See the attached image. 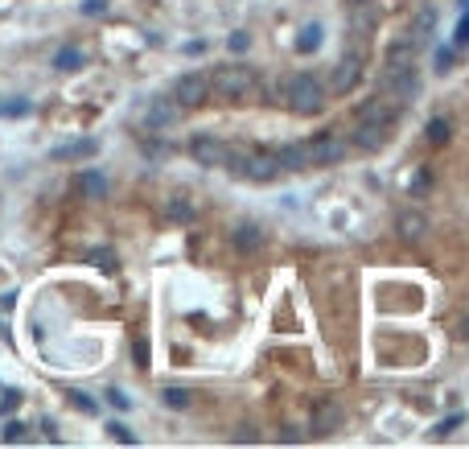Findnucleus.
Here are the masks:
<instances>
[{"label":"nucleus","instance_id":"1","mask_svg":"<svg viewBox=\"0 0 469 449\" xmlns=\"http://www.w3.org/2000/svg\"><path fill=\"white\" fill-rule=\"evenodd\" d=\"M284 95H288V107H293L297 116H317V111L325 107V87H321L313 74H297Z\"/></svg>","mask_w":469,"mask_h":449},{"label":"nucleus","instance_id":"2","mask_svg":"<svg viewBox=\"0 0 469 449\" xmlns=\"http://www.w3.org/2000/svg\"><path fill=\"white\" fill-rule=\"evenodd\" d=\"M210 78V91L218 95V99H243L251 87H255V74L247 70V66H218L214 74H206Z\"/></svg>","mask_w":469,"mask_h":449},{"label":"nucleus","instance_id":"3","mask_svg":"<svg viewBox=\"0 0 469 449\" xmlns=\"http://www.w3.org/2000/svg\"><path fill=\"white\" fill-rule=\"evenodd\" d=\"M173 99H177L181 107H202V103L210 99V78H206L202 70L177 74V83H173Z\"/></svg>","mask_w":469,"mask_h":449},{"label":"nucleus","instance_id":"4","mask_svg":"<svg viewBox=\"0 0 469 449\" xmlns=\"http://www.w3.org/2000/svg\"><path fill=\"white\" fill-rule=\"evenodd\" d=\"M181 103L173 99V95H152L148 103H144V124H148V132H161V128H173L177 120H181Z\"/></svg>","mask_w":469,"mask_h":449},{"label":"nucleus","instance_id":"5","mask_svg":"<svg viewBox=\"0 0 469 449\" xmlns=\"http://www.w3.org/2000/svg\"><path fill=\"white\" fill-rule=\"evenodd\" d=\"M190 157H194L202 169H214V165L227 161V140H218L214 132H198V136L190 140Z\"/></svg>","mask_w":469,"mask_h":449},{"label":"nucleus","instance_id":"6","mask_svg":"<svg viewBox=\"0 0 469 449\" xmlns=\"http://www.w3.org/2000/svg\"><path fill=\"white\" fill-rule=\"evenodd\" d=\"M276 173H280L276 153H272V149H251V153H247V161H243V173H239V177H247V182H260V186H264V182H272Z\"/></svg>","mask_w":469,"mask_h":449},{"label":"nucleus","instance_id":"7","mask_svg":"<svg viewBox=\"0 0 469 449\" xmlns=\"http://www.w3.org/2000/svg\"><path fill=\"white\" fill-rule=\"evenodd\" d=\"M396 116H400V103H391V99H387V95H379V91H375V95L358 107V120H363V124H379V128H391V124H396Z\"/></svg>","mask_w":469,"mask_h":449},{"label":"nucleus","instance_id":"8","mask_svg":"<svg viewBox=\"0 0 469 449\" xmlns=\"http://www.w3.org/2000/svg\"><path fill=\"white\" fill-rule=\"evenodd\" d=\"M309 157H313V165H338V161H346V140L338 132H321L317 140H309Z\"/></svg>","mask_w":469,"mask_h":449},{"label":"nucleus","instance_id":"9","mask_svg":"<svg viewBox=\"0 0 469 449\" xmlns=\"http://www.w3.org/2000/svg\"><path fill=\"white\" fill-rule=\"evenodd\" d=\"M338 425H342V404H338V400H317L313 413H309V429H313L317 437H330Z\"/></svg>","mask_w":469,"mask_h":449},{"label":"nucleus","instance_id":"10","mask_svg":"<svg viewBox=\"0 0 469 449\" xmlns=\"http://www.w3.org/2000/svg\"><path fill=\"white\" fill-rule=\"evenodd\" d=\"M358 78H363V58H358V54H342V62L334 66V83H330V87H334L338 95H346V91L358 87Z\"/></svg>","mask_w":469,"mask_h":449},{"label":"nucleus","instance_id":"11","mask_svg":"<svg viewBox=\"0 0 469 449\" xmlns=\"http://www.w3.org/2000/svg\"><path fill=\"white\" fill-rule=\"evenodd\" d=\"M276 161H280V169H293V173L309 169V165H313V157H309V140H297V144H280V149H276Z\"/></svg>","mask_w":469,"mask_h":449},{"label":"nucleus","instance_id":"12","mask_svg":"<svg viewBox=\"0 0 469 449\" xmlns=\"http://www.w3.org/2000/svg\"><path fill=\"white\" fill-rule=\"evenodd\" d=\"M396 231L404 235V239H424L428 235V215L424 210H400V219H396Z\"/></svg>","mask_w":469,"mask_h":449},{"label":"nucleus","instance_id":"13","mask_svg":"<svg viewBox=\"0 0 469 449\" xmlns=\"http://www.w3.org/2000/svg\"><path fill=\"white\" fill-rule=\"evenodd\" d=\"M387 132H391V128H379V124H363V120H358V128H354V144L367 149V153H379V149L387 144Z\"/></svg>","mask_w":469,"mask_h":449},{"label":"nucleus","instance_id":"14","mask_svg":"<svg viewBox=\"0 0 469 449\" xmlns=\"http://www.w3.org/2000/svg\"><path fill=\"white\" fill-rule=\"evenodd\" d=\"M95 153H99V140H91V136H87V140H70V144H58L49 157H54V161H82V157H95Z\"/></svg>","mask_w":469,"mask_h":449},{"label":"nucleus","instance_id":"15","mask_svg":"<svg viewBox=\"0 0 469 449\" xmlns=\"http://www.w3.org/2000/svg\"><path fill=\"white\" fill-rule=\"evenodd\" d=\"M350 25H354V33H358V37H367V33L379 25V8H375L371 0H358V4H354V12H350Z\"/></svg>","mask_w":469,"mask_h":449},{"label":"nucleus","instance_id":"16","mask_svg":"<svg viewBox=\"0 0 469 449\" xmlns=\"http://www.w3.org/2000/svg\"><path fill=\"white\" fill-rule=\"evenodd\" d=\"M231 239H235L239 252H260V248H264V227H260V223H239Z\"/></svg>","mask_w":469,"mask_h":449},{"label":"nucleus","instance_id":"17","mask_svg":"<svg viewBox=\"0 0 469 449\" xmlns=\"http://www.w3.org/2000/svg\"><path fill=\"white\" fill-rule=\"evenodd\" d=\"M433 29H437V12H433V8H420L416 21H412V29H408V37H412L416 45H428V41H433Z\"/></svg>","mask_w":469,"mask_h":449},{"label":"nucleus","instance_id":"18","mask_svg":"<svg viewBox=\"0 0 469 449\" xmlns=\"http://www.w3.org/2000/svg\"><path fill=\"white\" fill-rule=\"evenodd\" d=\"M78 194L82 198H107V177L99 169H82L78 173Z\"/></svg>","mask_w":469,"mask_h":449},{"label":"nucleus","instance_id":"19","mask_svg":"<svg viewBox=\"0 0 469 449\" xmlns=\"http://www.w3.org/2000/svg\"><path fill=\"white\" fill-rule=\"evenodd\" d=\"M78 66H87V54H82L78 45H62V50L54 54V70L70 74V70H78Z\"/></svg>","mask_w":469,"mask_h":449},{"label":"nucleus","instance_id":"20","mask_svg":"<svg viewBox=\"0 0 469 449\" xmlns=\"http://www.w3.org/2000/svg\"><path fill=\"white\" fill-rule=\"evenodd\" d=\"M293 45H297V54H313V50L321 45V25H305Z\"/></svg>","mask_w":469,"mask_h":449},{"label":"nucleus","instance_id":"21","mask_svg":"<svg viewBox=\"0 0 469 449\" xmlns=\"http://www.w3.org/2000/svg\"><path fill=\"white\" fill-rule=\"evenodd\" d=\"M449 136H453L449 120H445V116H433V120H428V144L441 149V144H449Z\"/></svg>","mask_w":469,"mask_h":449},{"label":"nucleus","instance_id":"22","mask_svg":"<svg viewBox=\"0 0 469 449\" xmlns=\"http://www.w3.org/2000/svg\"><path fill=\"white\" fill-rule=\"evenodd\" d=\"M161 404L181 413V408H190V404H194V396H190L185 388H165V392H161Z\"/></svg>","mask_w":469,"mask_h":449},{"label":"nucleus","instance_id":"23","mask_svg":"<svg viewBox=\"0 0 469 449\" xmlns=\"http://www.w3.org/2000/svg\"><path fill=\"white\" fill-rule=\"evenodd\" d=\"M29 111H33L29 99H4V103H0V120H25Z\"/></svg>","mask_w":469,"mask_h":449},{"label":"nucleus","instance_id":"24","mask_svg":"<svg viewBox=\"0 0 469 449\" xmlns=\"http://www.w3.org/2000/svg\"><path fill=\"white\" fill-rule=\"evenodd\" d=\"M243 161H247V149H243V144H227V161H222V165H227L235 177L243 173Z\"/></svg>","mask_w":469,"mask_h":449},{"label":"nucleus","instance_id":"25","mask_svg":"<svg viewBox=\"0 0 469 449\" xmlns=\"http://www.w3.org/2000/svg\"><path fill=\"white\" fill-rule=\"evenodd\" d=\"M0 437H4L8 446H25V441H29V425H21V421H8Z\"/></svg>","mask_w":469,"mask_h":449},{"label":"nucleus","instance_id":"26","mask_svg":"<svg viewBox=\"0 0 469 449\" xmlns=\"http://www.w3.org/2000/svg\"><path fill=\"white\" fill-rule=\"evenodd\" d=\"M87 260H91L95 268H103V272L115 268V252H111V248H95V252H87Z\"/></svg>","mask_w":469,"mask_h":449},{"label":"nucleus","instance_id":"27","mask_svg":"<svg viewBox=\"0 0 469 449\" xmlns=\"http://www.w3.org/2000/svg\"><path fill=\"white\" fill-rule=\"evenodd\" d=\"M66 396H70V404H74L78 413H87V417H95V413H99V404H95L87 392H66Z\"/></svg>","mask_w":469,"mask_h":449},{"label":"nucleus","instance_id":"28","mask_svg":"<svg viewBox=\"0 0 469 449\" xmlns=\"http://www.w3.org/2000/svg\"><path fill=\"white\" fill-rule=\"evenodd\" d=\"M107 433H111V441H119V446H136L132 429H128V425H119V421H111V425H107Z\"/></svg>","mask_w":469,"mask_h":449},{"label":"nucleus","instance_id":"29","mask_svg":"<svg viewBox=\"0 0 469 449\" xmlns=\"http://www.w3.org/2000/svg\"><path fill=\"white\" fill-rule=\"evenodd\" d=\"M247 45H251V33H243V29H235V33L227 37V50H231V54H243Z\"/></svg>","mask_w":469,"mask_h":449},{"label":"nucleus","instance_id":"30","mask_svg":"<svg viewBox=\"0 0 469 449\" xmlns=\"http://www.w3.org/2000/svg\"><path fill=\"white\" fill-rule=\"evenodd\" d=\"M453 62H457V54H453L449 45H441V50H437V74H449Z\"/></svg>","mask_w":469,"mask_h":449},{"label":"nucleus","instance_id":"31","mask_svg":"<svg viewBox=\"0 0 469 449\" xmlns=\"http://www.w3.org/2000/svg\"><path fill=\"white\" fill-rule=\"evenodd\" d=\"M169 219L190 223V219H194V206H190V202H181V198H173V202H169Z\"/></svg>","mask_w":469,"mask_h":449},{"label":"nucleus","instance_id":"32","mask_svg":"<svg viewBox=\"0 0 469 449\" xmlns=\"http://www.w3.org/2000/svg\"><path fill=\"white\" fill-rule=\"evenodd\" d=\"M103 396H107V404H111V408H115V413H128V408H132V400H128V396H124V392H119V388H107V392H103Z\"/></svg>","mask_w":469,"mask_h":449},{"label":"nucleus","instance_id":"33","mask_svg":"<svg viewBox=\"0 0 469 449\" xmlns=\"http://www.w3.org/2000/svg\"><path fill=\"white\" fill-rule=\"evenodd\" d=\"M428 186H433V173H428V169H416V177H412V194H428Z\"/></svg>","mask_w":469,"mask_h":449},{"label":"nucleus","instance_id":"34","mask_svg":"<svg viewBox=\"0 0 469 449\" xmlns=\"http://www.w3.org/2000/svg\"><path fill=\"white\" fill-rule=\"evenodd\" d=\"M461 421H466V417H461V413H453V417H445V421H441V425H437V437H449V433H453V429H457V425H461Z\"/></svg>","mask_w":469,"mask_h":449},{"label":"nucleus","instance_id":"35","mask_svg":"<svg viewBox=\"0 0 469 449\" xmlns=\"http://www.w3.org/2000/svg\"><path fill=\"white\" fill-rule=\"evenodd\" d=\"M132 355H136V367H148V342H144V338L132 342Z\"/></svg>","mask_w":469,"mask_h":449},{"label":"nucleus","instance_id":"36","mask_svg":"<svg viewBox=\"0 0 469 449\" xmlns=\"http://www.w3.org/2000/svg\"><path fill=\"white\" fill-rule=\"evenodd\" d=\"M16 404H21V392H4V400H0V417H8Z\"/></svg>","mask_w":469,"mask_h":449},{"label":"nucleus","instance_id":"37","mask_svg":"<svg viewBox=\"0 0 469 449\" xmlns=\"http://www.w3.org/2000/svg\"><path fill=\"white\" fill-rule=\"evenodd\" d=\"M107 12V0H82V17H99Z\"/></svg>","mask_w":469,"mask_h":449},{"label":"nucleus","instance_id":"38","mask_svg":"<svg viewBox=\"0 0 469 449\" xmlns=\"http://www.w3.org/2000/svg\"><path fill=\"white\" fill-rule=\"evenodd\" d=\"M453 37H457V45H469V12L461 17V25H457V33H453Z\"/></svg>","mask_w":469,"mask_h":449},{"label":"nucleus","instance_id":"39","mask_svg":"<svg viewBox=\"0 0 469 449\" xmlns=\"http://www.w3.org/2000/svg\"><path fill=\"white\" fill-rule=\"evenodd\" d=\"M140 149H144L148 157H161V144H157V140H140Z\"/></svg>","mask_w":469,"mask_h":449},{"label":"nucleus","instance_id":"40","mask_svg":"<svg viewBox=\"0 0 469 449\" xmlns=\"http://www.w3.org/2000/svg\"><path fill=\"white\" fill-rule=\"evenodd\" d=\"M461 334H466V338H469V322H461Z\"/></svg>","mask_w":469,"mask_h":449},{"label":"nucleus","instance_id":"41","mask_svg":"<svg viewBox=\"0 0 469 449\" xmlns=\"http://www.w3.org/2000/svg\"><path fill=\"white\" fill-rule=\"evenodd\" d=\"M0 334H8V330H4V322H0Z\"/></svg>","mask_w":469,"mask_h":449},{"label":"nucleus","instance_id":"42","mask_svg":"<svg viewBox=\"0 0 469 449\" xmlns=\"http://www.w3.org/2000/svg\"><path fill=\"white\" fill-rule=\"evenodd\" d=\"M350 4H358V0H350Z\"/></svg>","mask_w":469,"mask_h":449}]
</instances>
